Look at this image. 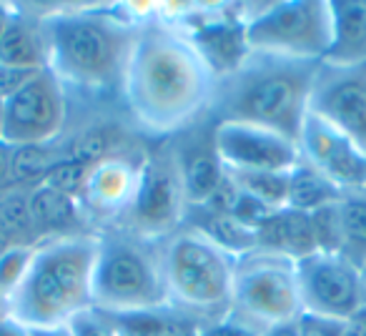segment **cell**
<instances>
[{
  "mask_svg": "<svg viewBox=\"0 0 366 336\" xmlns=\"http://www.w3.org/2000/svg\"><path fill=\"white\" fill-rule=\"evenodd\" d=\"M339 254L361 269V264L366 261V194H346L339 201Z\"/></svg>",
  "mask_w": 366,
  "mask_h": 336,
  "instance_id": "603a6c76",
  "label": "cell"
},
{
  "mask_svg": "<svg viewBox=\"0 0 366 336\" xmlns=\"http://www.w3.org/2000/svg\"><path fill=\"white\" fill-rule=\"evenodd\" d=\"M226 179L244 194L259 199L271 209H286L289 196V174H269V171H231L224 168Z\"/></svg>",
  "mask_w": 366,
  "mask_h": 336,
  "instance_id": "cb8c5ba5",
  "label": "cell"
},
{
  "mask_svg": "<svg viewBox=\"0 0 366 336\" xmlns=\"http://www.w3.org/2000/svg\"><path fill=\"white\" fill-rule=\"evenodd\" d=\"M68 329L73 336H118L108 316L98 309H88L68 321Z\"/></svg>",
  "mask_w": 366,
  "mask_h": 336,
  "instance_id": "484cf974",
  "label": "cell"
},
{
  "mask_svg": "<svg viewBox=\"0 0 366 336\" xmlns=\"http://www.w3.org/2000/svg\"><path fill=\"white\" fill-rule=\"evenodd\" d=\"M309 113L344 133L366 156V63H319L311 86Z\"/></svg>",
  "mask_w": 366,
  "mask_h": 336,
  "instance_id": "7c38bea8",
  "label": "cell"
},
{
  "mask_svg": "<svg viewBox=\"0 0 366 336\" xmlns=\"http://www.w3.org/2000/svg\"><path fill=\"white\" fill-rule=\"evenodd\" d=\"M11 13H13V8H11V6H6V3H0V23H6L8 18H11Z\"/></svg>",
  "mask_w": 366,
  "mask_h": 336,
  "instance_id": "d590c367",
  "label": "cell"
},
{
  "mask_svg": "<svg viewBox=\"0 0 366 336\" xmlns=\"http://www.w3.org/2000/svg\"><path fill=\"white\" fill-rule=\"evenodd\" d=\"M196 336H256V331H251L249 326H244L241 321H236L234 316L226 314L224 319L201 324Z\"/></svg>",
  "mask_w": 366,
  "mask_h": 336,
  "instance_id": "83f0119b",
  "label": "cell"
},
{
  "mask_svg": "<svg viewBox=\"0 0 366 336\" xmlns=\"http://www.w3.org/2000/svg\"><path fill=\"white\" fill-rule=\"evenodd\" d=\"M216 76L171 21L141 18L121 83L123 113L148 138H173L204 121Z\"/></svg>",
  "mask_w": 366,
  "mask_h": 336,
  "instance_id": "6da1fadb",
  "label": "cell"
},
{
  "mask_svg": "<svg viewBox=\"0 0 366 336\" xmlns=\"http://www.w3.org/2000/svg\"><path fill=\"white\" fill-rule=\"evenodd\" d=\"M299 151L341 194H366V156L336 128L311 116L304 121Z\"/></svg>",
  "mask_w": 366,
  "mask_h": 336,
  "instance_id": "5bb4252c",
  "label": "cell"
},
{
  "mask_svg": "<svg viewBox=\"0 0 366 336\" xmlns=\"http://www.w3.org/2000/svg\"><path fill=\"white\" fill-rule=\"evenodd\" d=\"M214 146L224 168L289 174L301 161L299 143L249 123H214Z\"/></svg>",
  "mask_w": 366,
  "mask_h": 336,
  "instance_id": "4fadbf2b",
  "label": "cell"
},
{
  "mask_svg": "<svg viewBox=\"0 0 366 336\" xmlns=\"http://www.w3.org/2000/svg\"><path fill=\"white\" fill-rule=\"evenodd\" d=\"M301 311L331 321H346L364 306L361 269L341 254L314 251L296 261Z\"/></svg>",
  "mask_w": 366,
  "mask_h": 336,
  "instance_id": "8fae6325",
  "label": "cell"
},
{
  "mask_svg": "<svg viewBox=\"0 0 366 336\" xmlns=\"http://www.w3.org/2000/svg\"><path fill=\"white\" fill-rule=\"evenodd\" d=\"M146 151L133 156V153H121V156L106 158L96 163L88 171L86 184L81 191V206L86 216L103 221H118L123 211L128 209L133 199V191L141 174V163Z\"/></svg>",
  "mask_w": 366,
  "mask_h": 336,
  "instance_id": "2e32d148",
  "label": "cell"
},
{
  "mask_svg": "<svg viewBox=\"0 0 366 336\" xmlns=\"http://www.w3.org/2000/svg\"><path fill=\"white\" fill-rule=\"evenodd\" d=\"M43 71H46V68H43ZM38 73L41 71H28V68H16V66L0 63V101L6 103L8 98H13L26 83H31Z\"/></svg>",
  "mask_w": 366,
  "mask_h": 336,
  "instance_id": "4316f807",
  "label": "cell"
},
{
  "mask_svg": "<svg viewBox=\"0 0 366 336\" xmlns=\"http://www.w3.org/2000/svg\"><path fill=\"white\" fill-rule=\"evenodd\" d=\"M0 336H31V329L16 321L11 314L8 316H0Z\"/></svg>",
  "mask_w": 366,
  "mask_h": 336,
  "instance_id": "d6a6232c",
  "label": "cell"
},
{
  "mask_svg": "<svg viewBox=\"0 0 366 336\" xmlns=\"http://www.w3.org/2000/svg\"><path fill=\"white\" fill-rule=\"evenodd\" d=\"M33 249L36 246H16V249L0 256V296H6L8 301H11L13 291L18 289L23 274H26Z\"/></svg>",
  "mask_w": 366,
  "mask_h": 336,
  "instance_id": "d4e9b609",
  "label": "cell"
},
{
  "mask_svg": "<svg viewBox=\"0 0 366 336\" xmlns=\"http://www.w3.org/2000/svg\"><path fill=\"white\" fill-rule=\"evenodd\" d=\"M301 314L296 261L266 251L236 261L229 316L259 334L269 326L296 321Z\"/></svg>",
  "mask_w": 366,
  "mask_h": 336,
  "instance_id": "52a82bcc",
  "label": "cell"
},
{
  "mask_svg": "<svg viewBox=\"0 0 366 336\" xmlns=\"http://www.w3.org/2000/svg\"><path fill=\"white\" fill-rule=\"evenodd\" d=\"M256 251L299 261L316 251L311 216L296 209H279L256 229Z\"/></svg>",
  "mask_w": 366,
  "mask_h": 336,
  "instance_id": "ac0fdd59",
  "label": "cell"
},
{
  "mask_svg": "<svg viewBox=\"0 0 366 336\" xmlns=\"http://www.w3.org/2000/svg\"><path fill=\"white\" fill-rule=\"evenodd\" d=\"M246 46L254 53L321 63L331 46L329 0H281L246 13Z\"/></svg>",
  "mask_w": 366,
  "mask_h": 336,
  "instance_id": "ba28073f",
  "label": "cell"
},
{
  "mask_svg": "<svg viewBox=\"0 0 366 336\" xmlns=\"http://www.w3.org/2000/svg\"><path fill=\"white\" fill-rule=\"evenodd\" d=\"M168 306L199 324L224 319L231 309L236 261L194 229H178L161 244Z\"/></svg>",
  "mask_w": 366,
  "mask_h": 336,
  "instance_id": "5b68a950",
  "label": "cell"
},
{
  "mask_svg": "<svg viewBox=\"0 0 366 336\" xmlns=\"http://www.w3.org/2000/svg\"><path fill=\"white\" fill-rule=\"evenodd\" d=\"M341 199H344V194L304 158L289 171V196H286L289 209L314 214V211L336 204Z\"/></svg>",
  "mask_w": 366,
  "mask_h": 336,
  "instance_id": "7402d4cb",
  "label": "cell"
},
{
  "mask_svg": "<svg viewBox=\"0 0 366 336\" xmlns=\"http://www.w3.org/2000/svg\"><path fill=\"white\" fill-rule=\"evenodd\" d=\"M16 246H18L16 241H13L11 236L6 234V231L0 229V256H3V254H8V251H11V249H16Z\"/></svg>",
  "mask_w": 366,
  "mask_h": 336,
  "instance_id": "e575fe53",
  "label": "cell"
},
{
  "mask_svg": "<svg viewBox=\"0 0 366 336\" xmlns=\"http://www.w3.org/2000/svg\"><path fill=\"white\" fill-rule=\"evenodd\" d=\"M0 316H8V299L0 296Z\"/></svg>",
  "mask_w": 366,
  "mask_h": 336,
  "instance_id": "f35d334b",
  "label": "cell"
},
{
  "mask_svg": "<svg viewBox=\"0 0 366 336\" xmlns=\"http://www.w3.org/2000/svg\"><path fill=\"white\" fill-rule=\"evenodd\" d=\"M0 36H3V23H0Z\"/></svg>",
  "mask_w": 366,
  "mask_h": 336,
  "instance_id": "ab89813d",
  "label": "cell"
},
{
  "mask_svg": "<svg viewBox=\"0 0 366 336\" xmlns=\"http://www.w3.org/2000/svg\"><path fill=\"white\" fill-rule=\"evenodd\" d=\"M331 46L321 63L359 66L366 63V0H329Z\"/></svg>",
  "mask_w": 366,
  "mask_h": 336,
  "instance_id": "ffe728a7",
  "label": "cell"
},
{
  "mask_svg": "<svg viewBox=\"0 0 366 336\" xmlns=\"http://www.w3.org/2000/svg\"><path fill=\"white\" fill-rule=\"evenodd\" d=\"M3 126H6V103L0 101V141H3Z\"/></svg>",
  "mask_w": 366,
  "mask_h": 336,
  "instance_id": "8d00e7d4",
  "label": "cell"
},
{
  "mask_svg": "<svg viewBox=\"0 0 366 336\" xmlns=\"http://www.w3.org/2000/svg\"><path fill=\"white\" fill-rule=\"evenodd\" d=\"M183 226H186V229H194L196 234L209 239L211 244L224 249L226 254H231L234 259H241V256L254 254L256 251L254 231L246 229L244 224H239L231 214L214 209V206H209V204L189 206Z\"/></svg>",
  "mask_w": 366,
  "mask_h": 336,
  "instance_id": "44dd1931",
  "label": "cell"
},
{
  "mask_svg": "<svg viewBox=\"0 0 366 336\" xmlns=\"http://www.w3.org/2000/svg\"><path fill=\"white\" fill-rule=\"evenodd\" d=\"M361 291H364V304H366V261L361 264Z\"/></svg>",
  "mask_w": 366,
  "mask_h": 336,
  "instance_id": "74e56055",
  "label": "cell"
},
{
  "mask_svg": "<svg viewBox=\"0 0 366 336\" xmlns=\"http://www.w3.org/2000/svg\"><path fill=\"white\" fill-rule=\"evenodd\" d=\"M299 319H301V316H299ZM299 319H296V321H284V324H276V326H269V329L259 331L256 336H301Z\"/></svg>",
  "mask_w": 366,
  "mask_h": 336,
  "instance_id": "1f68e13d",
  "label": "cell"
},
{
  "mask_svg": "<svg viewBox=\"0 0 366 336\" xmlns=\"http://www.w3.org/2000/svg\"><path fill=\"white\" fill-rule=\"evenodd\" d=\"M161 244L143 241L116 226L101 231L93 266V309L103 314L171 309Z\"/></svg>",
  "mask_w": 366,
  "mask_h": 336,
  "instance_id": "8992f818",
  "label": "cell"
},
{
  "mask_svg": "<svg viewBox=\"0 0 366 336\" xmlns=\"http://www.w3.org/2000/svg\"><path fill=\"white\" fill-rule=\"evenodd\" d=\"M11 163H13V146L0 141V194H6V186L13 184Z\"/></svg>",
  "mask_w": 366,
  "mask_h": 336,
  "instance_id": "f546056e",
  "label": "cell"
},
{
  "mask_svg": "<svg viewBox=\"0 0 366 336\" xmlns=\"http://www.w3.org/2000/svg\"><path fill=\"white\" fill-rule=\"evenodd\" d=\"M186 209L189 201L183 194L171 146L163 141L158 148L146 151L131 204L113 226L143 241L161 244L178 229H183Z\"/></svg>",
  "mask_w": 366,
  "mask_h": 336,
  "instance_id": "9c48e42d",
  "label": "cell"
},
{
  "mask_svg": "<svg viewBox=\"0 0 366 336\" xmlns=\"http://www.w3.org/2000/svg\"><path fill=\"white\" fill-rule=\"evenodd\" d=\"M0 63L28 71L48 68V33L46 18H31L26 13L13 11L3 23L0 36Z\"/></svg>",
  "mask_w": 366,
  "mask_h": 336,
  "instance_id": "d6986e66",
  "label": "cell"
},
{
  "mask_svg": "<svg viewBox=\"0 0 366 336\" xmlns=\"http://www.w3.org/2000/svg\"><path fill=\"white\" fill-rule=\"evenodd\" d=\"M96 254L98 234L63 236L38 244L8 301V314L26 329H51L93 309Z\"/></svg>",
  "mask_w": 366,
  "mask_h": 336,
  "instance_id": "277c9868",
  "label": "cell"
},
{
  "mask_svg": "<svg viewBox=\"0 0 366 336\" xmlns=\"http://www.w3.org/2000/svg\"><path fill=\"white\" fill-rule=\"evenodd\" d=\"M319 63L254 53L226 76L216 78L211 123H249L299 143L309 118V98Z\"/></svg>",
  "mask_w": 366,
  "mask_h": 336,
  "instance_id": "7a4b0ae2",
  "label": "cell"
},
{
  "mask_svg": "<svg viewBox=\"0 0 366 336\" xmlns=\"http://www.w3.org/2000/svg\"><path fill=\"white\" fill-rule=\"evenodd\" d=\"M28 211L38 239H63V236H81V221L86 219L81 201L51 189L46 184H36L28 191Z\"/></svg>",
  "mask_w": 366,
  "mask_h": 336,
  "instance_id": "e0dca14e",
  "label": "cell"
},
{
  "mask_svg": "<svg viewBox=\"0 0 366 336\" xmlns=\"http://www.w3.org/2000/svg\"><path fill=\"white\" fill-rule=\"evenodd\" d=\"M301 336H344V321L319 319V316L301 314Z\"/></svg>",
  "mask_w": 366,
  "mask_h": 336,
  "instance_id": "f1b7e54d",
  "label": "cell"
},
{
  "mask_svg": "<svg viewBox=\"0 0 366 336\" xmlns=\"http://www.w3.org/2000/svg\"><path fill=\"white\" fill-rule=\"evenodd\" d=\"M344 336H366V304L344 321Z\"/></svg>",
  "mask_w": 366,
  "mask_h": 336,
  "instance_id": "4dcf8cb0",
  "label": "cell"
},
{
  "mask_svg": "<svg viewBox=\"0 0 366 336\" xmlns=\"http://www.w3.org/2000/svg\"><path fill=\"white\" fill-rule=\"evenodd\" d=\"M46 18L48 71L68 96H121L138 21L111 11H58Z\"/></svg>",
  "mask_w": 366,
  "mask_h": 336,
  "instance_id": "3957f363",
  "label": "cell"
},
{
  "mask_svg": "<svg viewBox=\"0 0 366 336\" xmlns=\"http://www.w3.org/2000/svg\"><path fill=\"white\" fill-rule=\"evenodd\" d=\"M31 336H73L68 324L63 326H51V329H31Z\"/></svg>",
  "mask_w": 366,
  "mask_h": 336,
  "instance_id": "836d02e7",
  "label": "cell"
},
{
  "mask_svg": "<svg viewBox=\"0 0 366 336\" xmlns=\"http://www.w3.org/2000/svg\"><path fill=\"white\" fill-rule=\"evenodd\" d=\"M71 116V96L53 71H41L6 101L3 143L13 148L58 143Z\"/></svg>",
  "mask_w": 366,
  "mask_h": 336,
  "instance_id": "30bf717a",
  "label": "cell"
},
{
  "mask_svg": "<svg viewBox=\"0 0 366 336\" xmlns=\"http://www.w3.org/2000/svg\"><path fill=\"white\" fill-rule=\"evenodd\" d=\"M173 138L178 141H171V138L166 141L171 146L186 201L189 206L206 204L226 181L224 163L214 146V123L204 118Z\"/></svg>",
  "mask_w": 366,
  "mask_h": 336,
  "instance_id": "9a60e30c",
  "label": "cell"
}]
</instances>
